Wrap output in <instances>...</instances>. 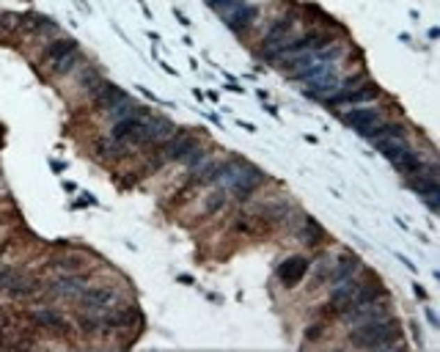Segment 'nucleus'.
Segmentation results:
<instances>
[{
	"label": "nucleus",
	"mask_w": 440,
	"mask_h": 352,
	"mask_svg": "<svg viewBox=\"0 0 440 352\" xmlns=\"http://www.w3.org/2000/svg\"><path fill=\"white\" fill-rule=\"evenodd\" d=\"M396 339H399V322L391 317L361 322L349 333V344H355L361 350H393Z\"/></svg>",
	"instance_id": "obj_1"
},
{
	"label": "nucleus",
	"mask_w": 440,
	"mask_h": 352,
	"mask_svg": "<svg viewBox=\"0 0 440 352\" xmlns=\"http://www.w3.org/2000/svg\"><path fill=\"white\" fill-rule=\"evenodd\" d=\"M173 132H176L173 121H168V118L163 116H149L143 121V127H141L127 143H129V146H160Z\"/></svg>",
	"instance_id": "obj_2"
},
{
	"label": "nucleus",
	"mask_w": 440,
	"mask_h": 352,
	"mask_svg": "<svg viewBox=\"0 0 440 352\" xmlns=\"http://www.w3.org/2000/svg\"><path fill=\"white\" fill-rule=\"evenodd\" d=\"M407 184L427 201V207L432 209V212H438L440 207V182H438V166L435 163H430V166H424V171H418V174L407 176Z\"/></svg>",
	"instance_id": "obj_3"
},
{
	"label": "nucleus",
	"mask_w": 440,
	"mask_h": 352,
	"mask_svg": "<svg viewBox=\"0 0 440 352\" xmlns=\"http://www.w3.org/2000/svg\"><path fill=\"white\" fill-rule=\"evenodd\" d=\"M88 287V275L86 273H61L58 278H55L53 284L45 289L47 297L53 300V297H66V300H77V294L83 292Z\"/></svg>",
	"instance_id": "obj_4"
},
{
	"label": "nucleus",
	"mask_w": 440,
	"mask_h": 352,
	"mask_svg": "<svg viewBox=\"0 0 440 352\" xmlns=\"http://www.w3.org/2000/svg\"><path fill=\"white\" fill-rule=\"evenodd\" d=\"M380 97V91H377V86L375 83H363V86H355V88H349V91H344V88H336L333 94L328 97V105H363V102H372V99H377Z\"/></svg>",
	"instance_id": "obj_5"
},
{
	"label": "nucleus",
	"mask_w": 440,
	"mask_h": 352,
	"mask_svg": "<svg viewBox=\"0 0 440 352\" xmlns=\"http://www.w3.org/2000/svg\"><path fill=\"white\" fill-rule=\"evenodd\" d=\"M262 184H265V174L248 163V166L239 171V176H237L231 184H228V190H231V195H234V198H239V201H248V198H251V195H253V193H256Z\"/></svg>",
	"instance_id": "obj_6"
},
{
	"label": "nucleus",
	"mask_w": 440,
	"mask_h": 352,
	"mask_svg": "<svg viewBox=\"0 0 440 352\" xmlns=\"http://www.w3.org/2000/svg\"><path fill=\"white\" fill-rule=\"evenodd\" d=\"M341 319L347 325H361V322H369V319H380V317H388V305L385 300H377V303H363V305H349L344 311H338Z\"/></svg>",
	"instance_id": "obj_7"
},
{
	"label": "nucleus",
	"mask_w": 440,
	"mask_h": 352,
	"mask_svg": "<svg viewBox=\"0 0 440 352\" xmlns=\"http://www.w3.org/2000/svg\"><path fill=\"white\" fill-rule=\"evenodd\" d=\"M100 317H102V330H121L141 319L132 305H116V303L108 305L105 311H100Z\"/></svg>",
	"instance_id": "obj_8"
},
{
	"label": "nucleus",
	"mask_w": 440,
	"mask_h": 352,
	"mask_svg": "<svg viewBox=\"0 0 440 352\" xmlns=\"http://www.w3.org/2000/svg\"><path fill=\"white\" fill-rule=\"evenodd\" d=\"M77 300H80V305L86 311H105L108 305H113L118 300V294L113 292L110 287H86L83 292L77 294Z\"/></svg>",
	"instance_id": "obj_9"
},
{
	"label": "nucleus",
	"mask_w": 440,
	"mask_h": 352,
	"mask_svg": "<svg viewBox=\"0 0 440 352\" xmlns=\"http://www.w3.org/2000/svg\"><path fill=\"white\" fill-rule=\"evenodd\" d=\"M220 17H223V22H226L231 31H248L251 22L256 19V6H248V3L242 0V3H237L234 8H228V11L220 14Z\"/></svg>",
	"instance_id": "obj_10"
},
{
	"label": "nucleus",
	"mask_w": 440,
	"mask_h": 352,
	"mask_svg": "<svg viewBox=\"0 0 440 352\" xmlns=\"http://www.w3.org/2000/svg\"><path fill=\"white\" fill-rule=\"evenodd\" d=\"M149 118V111L143 108V111H138V113H132V116H124L118 118V121H113V129H110V135L116 138V141H121V143H127L141 127H143V121Z\"/></svg>",
	"instance_id": "obj_11"
},
{
	"label": "nucleus",
	"mask_w": 440,
	"mask_h": 352,
	"mask_svg": "<svg viewBox=\"0 0 440 352\" xmlns=\"http://www.w3.org/2000/svg\"><path fill=\"white\" fill-rule=\"evenodd\" d=\"M336 88H338L336 63L330 66L325 74H320V77H314V80H308V83H306V94H308V97H314V99H328Z\"/></svg>",
	"instance_id": "obj_12"
},
{
	"label": "nucleus",
	"mask_w": 440,
	"mask_h": 352,
	"mask_svg": "<svg viewBox=\"0 0 440 352\" xmlns=\"http://www.w3.org/2000/svg\"><path fill=\"white\" fill-rule=\"evenodd\" d=\"M308 267H311V262H308L306 256H289L286 262H281L278 278H281L286 287H294V284L308 273Z\"/></svg>",
	"instance_id": "obj_13"
},
{
	"label": "nucleus",
	"mask_w": 440,
	"mask_h": 352,
	"mask_svg": "<svg viewBox=\"0 0 440 352\" xmlns=\"http://www.w3.org/2000/svg\"><path fill=\"white\" fill-rule=\"evenodd\" d=\"M341 118H344V124H349L355 132H361V135H363L366 129H372V127H375V124H377L383 116H380V111H375V108H366V105H363V108H352V111H347Z\"/></svg>",
	"instance_id": "obj_14"
},
{
	"label": "nucleus",
	"mask_w": 440,
	"mask_h": 352,
	"mask_svg": "<svg viewBox=\"0 0 440 352\" xmlns=\"http://www.w3.org/2000/svg\"><path fill=\"white\" fill-rule=\"evenodd\" d=\"M80 47H77V42L74 39H69V36H58V39H53L47 47H45V53H42V61L45 63H50V66H55V63H61L63 58H69L72 53H77Z\"/></svg>",
	"instance_id": "obj_15"
},
{
	"label": "nucleus",
	"mask_w": 440,
	"mask_h": 352,
	"mask_svg": "<svg viewBox=\"0 0 440 352\" xmlns=\"http://www.w3.org/2000/svg\"><path fill=\"white\" fill-rule=\"evenodd\" d=\"M94 99V105L100 108V111H113L116 105H121L124 99H127V94H124V88H118L116 83H108V80H102V86L97 88V94L91 97Z\"/></svg>",
	"instance_id": "obj_16"
},
{
	"label": "nucleus",
	"mask_w": 440,
	"mask_h": 352,
	"mask_svg": "<svg viewBox=\"0 0 440 352\" xmlns=\"http://www.w3.org/2000/svg\"><path fill=\"white\" fill-rule=\"evenodd\" d=\"M358 273H361V262H358V256H352V253H341L338 262L330 267L328 281L330 284H341V281H347V278H355Z\"/></svg>",
	"instance_id": "obj_17"
},
{
	"label": "nucleus",
	"mask_w": 440,
	"mask_h": 352,
	"mask_svg": "<svg viewBox=\"0 0 440 352\" xmlns=\"http://www.w3.org/2000/svg\"><path fill=\"white\" fill-rule=\"evenodd\" d=\"M292 33H294V19H292V17L275 19L273 25H270V31H267V36H265V42H262V45H265L262 50H270V47H278V45L289 42Z\"/></svg>",
	"instance_id": "obj_18"
},
{
	"label": "nucleus",
	"mask_w": 440,
	"mask_h": 352,
	"mask_svg": "<svg viewBox=\"0 0 440 352\" xmlns=\"http://www.w3.org/2000/svg\"><path fill=\"white\" fill-rule=\"evenodd\" d=\"M31 319H33L36 325L47 328V330H63V328H66V317H63L58 308H50V305L36 308V311L31 314Z\"/></svg>",
	"instance_id": "obj_19"
},
{
	"label": "nucleus",
	"mask_w": 440,
	"mask_h": 352,
	"mask_svg": "<svg viewBox=\"0 0 440 352\" xmlns=\"http://www.w3.org/2000/svg\"><path fill=\"white\" fill-rule=\"evenodd\" d=\"M391 163H393V168H396L402 176L418 174V171H424V166H427V163H424V160H421L413 149H404V152H402L396 160H391Z\"/></svg>",
	"instance_id": "obj_20"
},
{
	"label": "nucleus",
	"mask_w": 440,
	"mask_h": 352,
	"mask_svg": "<svg viewBox=\"0 0 440 352\" xmlns=\"http://www.w3.org/2000/svg\"><path fill=\"white\" fill-rule=\"evenodd\" d=\"M322 237H325V232L320 229V223H317L314 218H303V221H300L297 239H300L303 245H308V248H317V245L322 242Z\"/></svg>",
	"instance_id": "obj_21"
},
{
	"label": "nucleus",
	"mask_w": 440,
	"mask_h": 352,
	"mask_svg": "<svg viewBox=\"0 0 440 352\" xmlns=\"http://www.w3.org/2000/svg\"><path fill=\"white\" fill-rule=\"evenodd\" d=\"M375 146L383 152L388 160H396V157H399L404 149H410L404 138H383V141H375Z\"/></svg>",
	"instance_id": "obj_22"
},
{
	"label": "nucleus",
	"mask_w": 440,
	"mask_h": 352,
	"mask_svg": "<svg viewBox=\"0 0 440 352\" xmlns=\"http://www.w3.org/2000/svg\"><path fill=\"white\" fill-rule=\"evenodd\" d=\"M97 154H100V157H105V160L121 157V154H124V143H121V141H116L113 135H110V138H100V141H97Z\"/></svg>",
	"instance_id": "obj_23"
},
{
	"label": "nucleus",
	"mask_w": 440,
	"mask_h": 352,
	"mask_svg": "<svg viewBox=\"0 0 440 352\" xmlns=\"http://www.w3.org/2000/svg\"><path fill=\"white\" fill-rule=\"evenodd\" d=\"M77 83H80V88H86V91H88V97H94V94H97V88L102 86V77L97 74V69L83 66V72L77 74Z\"/></svg>",
	"instance_id": "obj_24"
},
{
	"label": "nucleus",
	"mask_w": 440,
	"mask_h": 352,
	"mask_svg": "<svg viewBox=\"0 0 440 352\" xmlns=\"http://www.w3.org/2000/svg\"><path fill=\"white\" fill-rule=\"evenodd\" d=\"M83 264H86V259L80 253H72V256H58L53 267L61 273H77V270H83Z\"/></svg>",
	"instance_id": "obj_25"
},
{
	"label": "nucleus",
	"mask_w": 440,
	"mask_h": 352,
	"mask_svg": "<svg viewBox=\"0 0 440 352\" xmlns=\"http://www.w3.org/2000/svg\"><path fill=\"white\" fill-rule=\"evenodd\" d=\"M33 22H28V28H31V33H36V36H53L55 33V22L50 17H42V14H33L31 17Z\"/></svg>",
	"instance_id": "obj_26"
},
{
	"label": "nucleus",
	"mask_w": 440,
	"mask_h": 352,
	"mask_svg": "<svg viewBox=\"0 0 440 352\" xmlns=\"http://www.w3.org/2000/svg\"><path fill=\"white\" fill-rule=\"evenodd\" d=\"M226 193H228V190L218 184V190L207 195V201H204V212H207V215H215V212H220V209L226 207V201H228V198H226Z\"/></svg>",
	"instance_id": "obj_27"
},
{
	"label": "nucleus",
	"mask_w": 440,
	"mask_h": 352,
	"mask_svg": "<svg viewBox=\"0 0 440 352\" xmlns=\"http://www.w3.org/2000/svg\"><path fill=\"white\" fill-rule=\"evenodd\" d=\"M80 330L83 333H100L102 330V317H100V311H86V314H80Z\"/></svg>",
	"instance_id": "obj_28"
},
{
	"label": "nucleus",
	"mask_w": 440,
	"mask_h": 352,
	"mask_svg": "<svg viewBox=\"0 0 440 352\" xmlns=\"http://www.w3.org/2000/svg\"><path fill=\"white\" fill-rule=\"evenodd\" d=\"M77 61H80V50H77V53H72L69 58H63L61 63H55L53 72H55V74H69V72L74 69V63H77Z\"/></svg>",
	"instance_id": "obj_29"
},
{
	"label": "nucleus",
	"mask_w": 440,
	"mask_h": 352,
	"mask_svg": "<svg viewBox=\"0 0 440 352\" xmlns=\"http://www.w3.org/2000/svg\"><path fill=\"white\" fill-rule=\"evenodd\" d=\"M210 3V8H215L218 14H226L228 8H234L237 3H242V0H207Z\"/></svg>",
	"instance_id": "obj_30"
},
{
	"label": "nucleus",
	"mask_w": 440,
	"mask_h": 352,
	"mask_svg": "<svg viewBox=\"0 0 440 352\" xmlns=\"http://www.w3.org/2000/svg\"><path fill=\"white\" fill-rule=\"evenodd\" d=\"M306 336L314 342V339H320V336H322V328H311V333H306Z\"/></svg>",
	"instance_id": "obj_31"
},
{
	"label": "nucleus",
	"mask_w": 440,
	"mask_h": 352,
	"mask_svg": "<svg viewBox=\"0 0 440 352\" xmlns=\"http://www.w3.org/2000/svg\"><path fill=\"white\" fill-rule=\"evenodd\" d=\"M3 250H6V245H0V256H3Z\"/></svg>",
	"instance_id": "obj_32"
}]
</instances>
